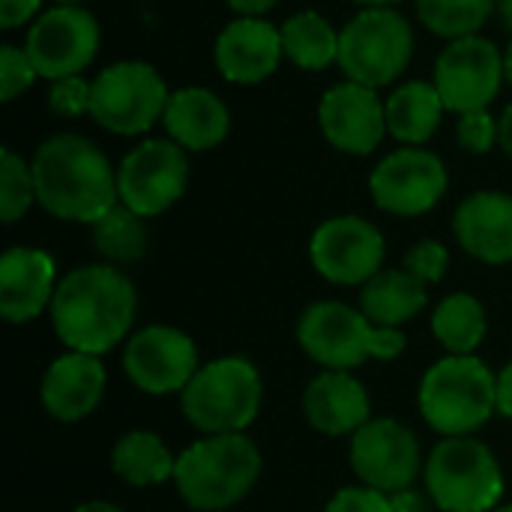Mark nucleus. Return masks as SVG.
I'll return each instance as SVG.
<instances>
[{"label":"nucleus","instance_id":"f8f14e48","mask_svg":"<svg viewBox=\"0 0 512 512\" xmlns=\"http://www.w3.org/2000/svg\"><path fill=\"white\" fill-rule=\"evenodd\" d=\"M387 243L378 225L363 216H333L321 222L309 240V258L330 285H366L384 270Z\"/></svg>","mask_w":512,"mask_h":512},{"label":"nucleus","instance_id":"c756f323","mask_svg":"<svg viewBox=\"0 0 512 512\" xmlns=\"http://www.w3.org/2000/svg\"><path fill=\"white\" fill-rule=\"evenodd\" d=\"M495 9L498 0H417V18L423 27L450 42L477 36Z\"/></svg>","mask_w":512,"mask_h":512},{"label":"nucleus","instance_id":"a878e982","mask_svg":"<svg viewBox=\"0 0 512 512\" xmlns=\"http://www.w3.org/2000/svg\"><path fill=\"white\" fill-rule=\"evenodd\" d=\"M177 456L165 447L156 432L135 429L114 441L111 447V471L132 489H150L174 480Z\"/></svg>","mask_w":512,"mask_h":512},{"label":"nucleus","instance_id":"09e8293b","mask_svg":"<svg viewBox=\"0 0 512 512\" xmlns=\"http://www.w3.org/2000/svg\"><path fill=\"white\" fill-rule=\"evenodd\" d=\"M192 512H204V510H192Z\"/></svg>","mask_w":512,"mask_h":512},{"label":"nucleus","instance_id":"bb28decb","mask_svg":"<svg viewBox=\"0 0 512 512\" xmlns=\"http://www.w3.org/2000/svg\"><path fill=\"white\" fill-rule=\"evenodd\" d=\"M486 333H489L486 306L468 291L447 294L432 312V336L447 354H462V357L477 354Z\"/></svg>","mask_w":512,"mask_h":512},{"label":"nucleus","instance_id":"aec40b11","mask_svg":"<svg viewBox=\"0 0 512 512\" xmlns=\"http://www.w3.org/2000/svg\"><path fill=\"white\" fill-rule=\"evenodd\" d=\"M303 417L327 438H351L372 420V399L351 372L324 369L303 390Z\"/></svg>","mask_w":512,"mask_h":512},{"label":"nucleus","instance_id":"58836bf2","mask_svg":"<svg viewBox=\"0 0 512 512\" xmlns=\"http://www.w3.org/2000/svg\"><path fill=\"white\" fill-rule=\"evenodd\" d=\"M279 0H228V6L237 12V18H261L270 12Z\"/></svg>","mask_w":512,"mask_h":512},{"label":"nucleus","instance_id":"e433bc0d","mask_svg":"<svg viewBox=\"0 0 512 512\" xmlns=\"http://www.w3.org/2000/svg\"><path fill=\"white\" fill-rule=\"evenodd\" d=\"M42 0H0V27L12 30L21 27L24 21H30L39 12Z\"/></svg>","mask_w":512,"mask_h":512},{"label":"nucleus","instance_id":"c9c22d12","mask_svg":"<svg viewBox=\"0 0 512 512\" xmlns=\"http://www.w3.org/2000/svg\"><path fill=\"white\" fill-rule=\"evenodd\" d=\"M324 512H393V501L384 492H375L369 486H348L339 489Z\"/></svg>","mask_w":512,"mask_h":512},{"label":"nucleus","instance_id":"f704fd0d","mask_svg":"<svg viewBox=\"0 0 512 512\" xmlns=\"http://www.w3.org/2000/svg\"><path fill=\"white\" fill-rule=\"evenodd\" d=\"M456 138L468 153H489L498 144V120L489 111L462 114L456 123Z\"/></svg>","mask_w":512,"mask_h":512},{"label":"nucleus","instance_id":"c03bdc74","mask_svg":"<svg viewBox=\"0 0 512 512\" xmlns=\"http://www.w3.org/2000/svg\"><path fill=\"white\" fill-rule=\"evenodd\" d=\"M504 75H507V81L512 84V42L507 45V54H504Z\"/></svg>","mask_w":512,"mask_h":512},{"label":"nucleus","instance_id":"39448f33","mask_svg":"<svg viewBox=\"0 0 512 512\" xmlns=\"http://www.w3.org/2000/svg\"><path fill=\"white\" fill-rule=\"evenodd\" d=\"M417 405L438 435H474L498 414V375L477 354H447L426 369Z\"/></svg>","mask_w":512,"mask_h":512},{"label":"nucleus","instance_id":"6ab92c4d","mask_svg":"<svg viewBox=\"0 0 512 512\" xmlns=\"http://www.w3.org/2000/svg\"><path fill=\"white\" fill-rule=\"evenodd\" d=\"M105 387H108V375L102 357L66 351L45 369L39 384V402L51 420L81 423L99 408Z\"/></svg>","mask_w":512,"mask_h":512},{"label":"nucleus","instance_id":"5701e85b","mask_svg":"<svg viewBox=\"0 0 512 512\" xmlns=\"http://www.w3.org/2000/svg\"><path fill=\"white\" fill-rule=\"evenodd\" d=\"M162 123L168 129V138L177 141L186 153H201L219 147L228 138L231 114L213 90L183 87L171 93Z\"/></svg>","mask_w":512,"mask_h":512},{"label":"nucleus","instance_id":"9b49d317","mask_svg":"<svg viewBox=\"0 0 512 512\" xmlns=\"http://www.w3.org/2000/svg\"><path fill=\"white\" fill-rule=\"evenodd\" d=\"M348 459L360 486L384 495L408 492L426 465L417 435L396 417H372L351 435Z\"/></svg>","mask_w":512,"mask_h":512},{"label":"nucleus","instance_id":"f257e3e1","mask_svg":"<svg viewBox=\"0 0 512 512\" xmlns=\"http://www.w3.org/2000/svg\"><path fill=\"white\" fill-rule=\"evenodd\" d=\"M48 315L66 351L102 357L129 339L138 315V291L120 267L84 264L60 279Z\"/></svg>","mask_w":512,"mask_h":512},{"label":"nucleus","instance_id":"f03ea898","mask_svg":"<svg viewBox=\"0 0 512 512\" xmlns=\"http://www.w3.org/2000/svg\"><path fill=\"white\" fill-rule=\"evenodd\" d=\"M30 168L36 204L54 219L93 225L114 204H120L117 171L111 168L108 156L84 135L60 132L45 138L36 147Z\"/></svg>","mask_w":512,"mask_h":512},{"label":"nucleus","instance_id":"4468645a","mask_svg":"<svg viewBox=\"0 0 512 512\" xmlns=\"http://www.w3.org/2000/svg\"><path fill=\"white\" fill-rule=\"evenodd\" d=\"M447 183V165L438 153L426 147H402L375 165L369 177V192L378 210L414 219L438 207Z\"/></svg>","mask_w":512,"mask_h":512},{"label":"nucleus","instance_id":"a18cd8bd","mask_svg":"<svg viewBox=\"0 0 512 512\" xmlns=\"http://www.w3.org/2000/svg\"><path fill=\"white\" fill-rule=\"evenodd\" d=\"M354 3H363V6H369V9H375V6H393V3H399V0H354Z\"/></svg>","mask_w":512,"mask_h":512},{"label":"nucleus","instance_id":"ea45409f","mask_svg":"<svg viewBox=\"0 0 512 512\" xmlns=\"http://www.w3.org/2000/svg\"><path fill=\"white\" fill-rule=\"evenodd\" d=\"M498 147L504 150V156L512 159V105L504 108V114L498 120Z\"/></svg>","mask_w":512,"mask_h":512},{"label":"nucleus","instance_id":"2eb2a0df","mask_svg":"<svg viewBox=\"0 0 512 512\" xmlns=\"http://www.w3.org/2000/svg\"><path fill=\"white\" fill-rule=\"evenodd\" d=\"M504 54L486 36L453 39L435 63V87L447 111H486L504 84Z\"/></svg>","mask_w":512,"mask_h":512},{"label":"nucleus","instance_id":"0eeeda50","mask_svg":"<svg viewBox=\"0 0 512 512\" xmlns=\"http://www.w3.org/2000/svg\"><path fill=\"white\" fill-rule=\"evenodd\" d=\"M423 480L441 512L498 510L507 486L498 456L474 435L438 441L423 465Z\"/></svg>","mask_w":512,"mask_h":512},{"label":"nucleus","instance_id":"7ed1b4c3","mask_svg":"<svg viewBox=\"0 0 512 512\" xmlns=\"http://www.w3.org/2000/svg\"><path fill=\"white\" fill-rule=\"evenodd\" d=\"M264 456L240 435H204L177 456L174 486L189 510L225 512L237 507L261 480Z\"/></svg>","mask_w":512,"mask_h":512},{"label":"nucleus","instance_id":"20e7f679","mask_svg":"<svg viewBox=\"0 0 512 512\" xmlns=\"http://www.w3.org/2000/svg\"><path fill=\"white\" fill-rule=\"evenodd\" d=\"M297 342L312 363L333 372H354L369 360L390 363L408 348L402 330L378 327L363 309L339 300L312 303L297 321Z\"/></svg>","mask_w":512,"mask_h":512},{"label":"nucleus","instance_id":"de8ad7c7","mask_svg":"<svg viewBox=\"0 0 512 512\" xmlns=\"http://www.w3.org/2000/svg\"><path fill=\"white\" fill-rule=\"evenodd\" d=\"M492 512H512V504H501L498 510H492Z\"/></svg>","mask_w":512,"mask_h":512},{"label":"nucleus","instance_id":"79ce46f5","mask_svg":"<svg viewBox=\"0 0 512 512\" xmlns=\"http://www.w3.org/2000/svg\"><path fill=\"white\" fill-rule=\"evenodd\" d=\"M72 512H123L117 504H108V501H84L78 504Z\"/></svg>","mask_w":512,"mask_h":512},{"label":"nucleus","instance_id":"dca6fc26","mask_svg":"<svg viewBox=\"0 0 512 512\" xmlns=\"http://www.w3.org/2000/svg\"><path fill=\"white\" fill-rule=\"evenodd\" d=\"M99 24L84 6H54L42 12L24 39V51L33 60L39 78L81 75L99 51Z\"/></svg>","mask_w":512,"mask_h":512},{"label":"nucleus","instance_id":"1a4fd4ad","mask_svg":"<svg viewBox=\"0 0 512 512\" xmlns=\"http://www.w3.org/2000/svg\"><path fill=\"white\" fill-rule=\"evenodd\" d=\"M90 84V117L114 135H144L162 120L171 99L165 78L141 60L111 63Z\"/></svg>","mask_w":512,"mask_h":512},{"label":"nucleus","instance_id":"37998d69","mask_svg":"<svg viewBox=\"0 0 512 512\" xmlns=\"http://www.w3.org/2000/svg\"><path fill=\"white\" fill-rule=\"evenodd\" d=\"M495 12L501 15V24L512 33V0H498V9Z\"/></svg>","mask_w":512,"mask_h":512},{"label":"nucleus","instance_id":"7c9ffc66","mask_svg":"<svg viewBox=\"0 0 512 512\" xmlns=\"http://www.w3.org/2000/svg\"><path fill=\"white\" fill-rule=\"evenodd\" d=\"M36 204V183L33 168L24 162L15 150H0V219L6 225L27 216V210Z\"/></svg>","mask_w":512,"mask_h":512},{"label":"nucleus","instance_id":"b1692460","mask_svg":"<svg viewBox=\"0 0 512 512\" xmlns=\"http://www.w3.org/2000/svg\"><path fill=\"white\" fill-rule=\"evenodd\" d=\"M429 285L420 282L414 273L402 270H381L372 276L360 291V309L366 318L378 327L402 330L408 321H414L426 303H429Z\"/></svg>","mask_w":512,"mask_h":512},{"label":"nucleus","instance_id":"4be33fe9","mask_svg":"<svg viewBox=\"0 0 512 512\" xmlns=\"http://www.w3.org/2000/svg\"><path fill=\"white\" fill-rule=\"evenodd\" d=\"M453 234L471 258L512 264V195L495 189L468 195L453 216Z\"/></svg>","mask_w":512,"mask_h":512},{"label":"nucleus","instance_id":"423d86ee","mask_svg":"<svg viewBox=\"0 0 512 512\" xmlns=\"http://www.w3.org/2000/svg\"><path fill=\"white\" fill-rule=\"evenodd\" d=\"M264 405V381L252 360L219 357L204 363L180 393V411L201 435H240Z\"/></svg>","mask_w":512,"mask_h":512},{"label":"nucleus","instance_id":"c85d7f7f","mask_svg":"<svg viewBox=\"0 0 512 512\" xmlns=\"http://www.w3.org/2000/svg\"><path fill=\"white\" fill-rule=\"evenodd\" d=\"M90 243L108 264H135L147 252V225L126 204H114L90 225Z\"/></svg>","mask_w":512,"mask_h":512},{"label":"nucleus","instance_id":"a19ab883","mask_svg":"<svg viewBox=\"0 0 512 512\" xmlns=\"http://www.w3.org/2000/svg\"><path fill=\"white\" fill-rule=\"evenodd\" d=\"M393 501V512H423V504L420 498L408 489V492H399V495H390Z\"/></svg>","mask_w":512,"mask_h":512},{"label":"nucleus","instance_id":"ddd939ff","mask_svg":"<svg viewBox=\"0 0 512 512\" xmlns=\"http://www.w3.org/2000/svg\"><path fill=\"white\" fill-rule=\"evenodd\" d=\"M201 369L195 339L168 324H147L123 348L126 378L147 396H180Z\"/></svg>","mask_w":512,"mask_h":512},{"label":"nucleus","instance_id":"393cba45","mask_svg":"<svg viewBox=\"0 0 512 512\" xmlns=\"http://www.w3.org/2000/svg\"><path fill=\"white\" fill-rule=\"evenodd\" d=\"M447 105L435 84L408 81L387 99V132L405 147H423L441 126Z\"/></svg>","mask_w":512,"mask_h":512},{"label":"nucleus","instance_id":"49530a36","mask_svg":"<svg viewBox=\"0 0 512 512\" xmlns=\"http://www.w3.org/2000/svg\"><path fill=\"white\" fill-rule=\"evenodd\" d=\"M84 0H57V6H81Z\"/></svg>","mask_w":512,"mask_h":512},{"label":"nucleus","instance_id":"9d476101","mask_svg":"<svg viewBox=\"0 0 512 512\" xmlns=\"http://www.w3.org/2000/svg\"><path fill=\"white\" fill-rule=\"evenodd\" d=\"M189 156L171 138H153L132 147L117 168V195L141 219L168 213L186 192Z\"/></svg>","mask_w":512,"mask_h":512},{"label":"nucleus","instance_id":"cd10ccee","mask_svg":"<svg viewBox=\"0 0 512 512\" xmlns=\"http://www.w3.org/2000/svg\"><path fill=\"white\" fill-rule=\"evenodd\" d=\"M282 48L300 69L321 72L339 60V33L318 12H297L282 27Z\"/></svg>","mask_w":512,"mask_h":512},{"label":"nucleus","instance_id":"6e6552de","mask_svg":"<svg viewBox=\"0 0 512 512\" xmlns=\"http://www.w3.org/2000/svg\"><path fill=\"white\" fill-rule=\"evenodd\" d=\"M414 57V30L390 6L363 9L339 30V69L363 87L393 84Z\"/></svg>","mask_w":512,"mask_h":512},{"label":"nucleus","instance_id":"4c0bfd02","mask_svg":"<svg viewBox=\"0 0 512 512\" xmlns=\"http://www.w3.org/2000/svg\"><path fill=\"white\" fill-rule=\"evenodd\" d=\"M498 414L512 423V360L498 372Z\"/></svg>","mask_w":512,"mask_h":512},{"label":"nucleus","instance_id":"412c9836","mask_svg":"<svg viewBox=\"0 0 512 512\" xmlns=\"http://www.w3.org/2000/svg\"><path fill=\"white\" fill-rule=\"evenodd\" d=\"M216 66L231 84H258L270 78L285 54L282 30L264 18H237L216 36Z\"/></svg>","mask_w":512,"mask_h":512},{"label":"nucleus","instance_id":"72a5a7b5","mask_svg":"<svg viewBox=\"0 0 512 512\" xmlns=\"http://www.w3.org/2000/svg\"><path fill=\"white\" fill-rule=\"evenodd\" d=\"M447 267H450V252L438 240H420L405 255V270L414 273L426 285L441 282L447 276Z\"/></svg>","mask_w":512,"mask_h":512},{"label":"nucleus","instance_id":"2f4dec72","mask_svg":"<svg viewBox=\"0 0 512 512\" xmlns=\"http://www.w3.org/2000/svg\"><path fill=\"white\" fill-rule=\"evenodd\" d=\"M36 78H39V72L24 48H18V45L0 48V99L3 102L18 99L24 90L33 87Z\"/></svg>","mask_w":512,"mask_h":512},{"label":"nucleus","instance_id":"f3484780","mask_svg":"<svg viewBox=\"0 0 512 512\" xmlns=\"http://www.w3.org/2000/svg\"><path fill=\"white\" fill-rule=\"evenodd\" d=\"M318 123L324 138L336 150L348 156H369L384 141L387 105L372 87H363L357 81H342L324 93L318 105Z\"/></svg>","mask_w":512,"mask_h":512},{"label":"nucleus","instance_id":"a211bd4d","mask_svg":"<svg viewBox=\"0 0 512 512\" xmlns=\"http://www.w3.org/2000/svg\"><path fill=\"white\" fill-rule=\"evenodd\" d=\"M57 285V264L45 249H6L0 258V318L12 327L36 321L51 309Z\"/></svg>","mask_w":512,"mask_h":512},{"label":"nucleus","instance_id":"473e14b6","mask_svg":"<svg viewBox=\"0 0 512 512\" xmlns=\"http://www.w3.org/2000/svg\"><path fill=\"white\" fill-rule=\"evenodd\" d=\"M90 99H93V84L84 81L81 75H69L54 81L51 93H48V105L57 117H84L90 114Z\"/></svg>","mask_w":512,"mask_h":512}]
</instances>
